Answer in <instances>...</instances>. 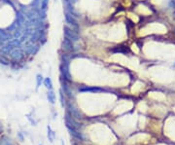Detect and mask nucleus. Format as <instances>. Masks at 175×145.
I'll list each match as a JSON object with an SVG mask.
<instances>
[{"mask_svg": "<svg viewBox=\"0 0 175 145\" xmlns=\"http://www.w3.org/2000/svg\"><path fill=\"white\" fill-rule=\"evenodd\" d=\"M68 109H69V112L70 114L73 118L75 119H81L82 118V113L80 112V110H79L77 107L73 106L71 104H68Z\"/></svg>", "mask_w": 175, "mask_h": 145, "instance_id": "f257e3e1", "label": "nucleus"}, {"mask_svg": "<svg viewBox=\"0 0 175 145\" xmlns=\"http://www.w3.org/2000/svg\"><path fill=\"white\" fill-rule=\"evenodd\" d=\"M66 128H67V130L69 131V132L73 135V136H75L76 138H78V139H82V140L85 139V136L81 134V132L78 131L77 129L71 127L70 125H66Z\"/></svg>", "mask_w": 175, "mask_h": 145, "instance_id": "f03ea898", "label": "nucleus"}, {"mask_svg": "<svg viewBox=\"0 0 175 145\" xmlns=\"http://www.w3.org/2000/svg\"><path fill=\"white\" fill-rule=\"evenodd\" d=\"M64 33H65V38L70 41H77L78 36L77 34L74 33V31L69 29L68 27H64Z\"/></svg>", "mask_w": 175, "mask_h": 145, "instance_id": "7ed1b4c3", "label": "nucleus"}, {"mask_svg": "<svg viewBox=\"0 0 175 145\" xmlns=\"http://www.w3.org/2000/svg\"><path fill=\"white\" fill-rule=\"evenodd\" d=\"M65 20H66V21H67V23H68L69 24H71V26H75L76 30L78 29V24H77V21H76L75 19H74V17H73V15L69 14V13H66V14H65Z\"/></svg>", "mask_w": 175, "mask_h": 145, "instance_id": "20e7f679", "label": "nucleus"}, {"mask_svg": "<svg viewBox=\"0 0 175 145\" xmlns=\"http://www.w3.org/2000/svg\"><path fill=\"white\" fill-rule=\"evenodd\" d=\"M47 130H48V138H49V140H50V142H54V140H55V137H56V134L54 132V131L51 129L50 126H48L47 127Z\"/></svg>", "mask_w": 175, "mask_h": 145, "instance_id": "39448f33", "label": "nucleus"}, {"mask_svg": "<svg viewBox=\"0 0 175 145\" xmlns=\"http://www.w3.org/2000/svg\"><path fill=\"white\" fill-rule=\"evenodd\" d=\"M47 97H48V100H49V101L52 103V104L55 103V101H56V94H55V93L53 92V91H49V92H48Z\"/></svg>", "mask_w": 175, "mask_h": 145, "instance_id": "423d86ee", "label": "nucleus"}, {"mask_svg": "<svg viewBox=\"0 0 175 145\" xmlns=\"http://www.w3.org/2000/svg\"><path fill=\"white\" fill-rule=\"evenodd\" d=\"M44 85H45V87L47 88V89H49V90H52V88H53V83H52V80H51V78H46L45 80H44Z\"/></svg>", "mask_w": 175, "mask_h": 145, "instance_id": "0eeeda50", "label": "nucleus"}, {"mask_svg": "<svg viewBox=\"0 0 175 145\" xmlns=\"http://www.w3.org/2000/svg\"><path fill=\"white\" fill-rule=\"evenodd\" d=\"M0 145H13V144L11 143V141L9 140L8 137L3 136L1 138V140H0Z\"/></svg>", "mask_w": 175, "mask_h": 145, "instance_id": "6e6552de", "label": "nucleus"}, {"mask_svg": "<svg viewBox=\"0 0 175 145\" xmlns=\"http://www.w3.org/2000/svg\"><path fill=\"white\" fill-rule=\"evenodd\" d=\"M36 81H37V88H39L41 86V84H42L43 82V77L42 75H37V78H36Z\"/></svg>", "mask_w": 175, "mask_h": 145, "instance_id": "1a4fd4ad", "label": "nucleus"}, {"mask_svg": "<svg viewBox=\"0 0 175 145\" xmlns=\"http://www.w3.org/2000/svg\"><path fill=\"white\" fill-rule=\"evenodd\" d=\"M59 97H60V103H61V106H62V107H64V99H63V94H62V91H60Z\"/></svg>", "mask_w": 175, "mask_h": 145, "instance_id": "9d476101", "label": "nucleus"}, {"mask_svg": "<svg viewBox=\"0 0 175 145\" xmlns=\"http://www.w3.org/2000/svg\"><path fill=\"white\" fill-rule=\"evenodd\" d=\"M48 1H49V0H43V3H42V8H43V9H46V8H47Z\"/></svg>", "mask_w": 175, "mask_h": 145, "instance_id": "9b49d317", "label": "nucleus"}, {"mask_svg": "<svg viewBox=\"0 0 175 145\" xmlns=\"http://www.w3.org/2000/svg\"><path fill=\"white\" fill-rule=\"evenodd\" d=\"M169 7L172 9H175V0H171L169 2Z\"/></svg>", "mask_w": 175, "mask_h": 145, "instance_id": "f8f14e48", "label": "nucleus"}, {"mask_svg": "<svg viewBox=\"0 0 175 145\" xmlns=\"http://www.w3.org/2000/svg\"><path fill=\"white\" fill-rule=\"evenodd\" d=\"M18 136L20 137L21 141H24V135H23V134H21V132H18Z\"/></svg>", "mask_w": 175, "mask_h": 145, "instance_id": "ddd939ff", "label": "nucleus"}, {"mask_svg": "<svg viewBox=\"0 0 175 145\" xmlns=\"http://www.w3.org/2000/svg\"><path fill=\"white\" fill-rule=\"evenodd\" d=\"M61 145H64V143H63V141H62V142H61Z\"/></svg>", "mask_w": 175, "mask_h": 145, "instance_id": "4468645a", "label": "nucleus"}, {"mask_svg": "<svg viewBox=\"0 0 175 145\" xmlns=\"http://www.w3.org/2000/svg\"><path fill=\"white\" fill-rule=\"evenodd\" d=\"M174 17H175V12H174Z\"/></svg>", "mask_w": 175, "mask_h": 145, "instance_id": "2eb2a0df", "label": "nucleus"}, {"mask_svg": "<svg viewBox=\"0 0 175 145\" xmlns=\"http://www.w3.org/2000/svg\"><path fill=\"white\" fill-rule=\"evenodd\" d=\"M174 66H175V64H174Z\"/></svg>", "mask_w": 175, "mask_h": 145, "instance_id": "dca6fc26", "label": "nucleus"}, {"mask_svg": "<svg viewBox=\"0 0 175 145\" xmlns=\"http://www.w3.org/2000/svg\"><path fill=\"white\" fill-rule=\"evenodd\" d=\"M40 145H41V144H40Z\"/></svg>", "mask_w": 175, "mask_h": 145, "instance_id": "f3484780", "label": "nucleus"}]
</instances>
